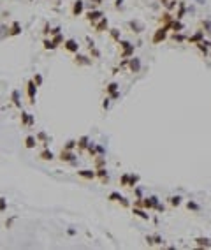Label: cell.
<instances>
[{"instance_id":"obj_47","label":"cell","mask_w":211,"mask_h":250,"mask_svg":"<svg viewBox=\"0 0 211 250\" xmlns=\"http://www.w3.org/2000/svg\"><path fill=\"white\" fill-rule=\"evenodd\" d=\"M120 204H121L123 208H129V201H127V197H121V199H120Z\"/></svg>"},{"instance_id":"obj_31","label":"cell","mask_w":211,"mask_h":250,"mask_svg":"<svg viewBox=\"0 0 211 250\" xmlns=\"http://www.w3.org/2000/svg\"><path fill=\"white\" fill-rule=\"evenodd\" d=\"M130 27H132V28H134V32H137V34H141V32H143V30H144V25H143V23H139V21H130Z\"/></svg>"},{"instance_id":"obj_17","label":"cell","mask_w":211,"mask_h":250,"mask_svg":"<svg viewBox=\"0 0 211 250\" xmlns=\"http://www.w3.org/2000/svg\"><path fill=\"white\" fill-rule=\"evenodd\" d=\"M129 69L132 71V72H139V69H141V62H139V58H129Z\"/></svg>"},{"instance_id":"obj_18","label":"cell","mask_w":211,"mask_h":250,"mask_svg":"<svg viewBox=\"0 0 211 250\" xmlns=\"http://www.w3.org/2000/svg\"><path fill=\"white\" fill-rule=\"evenodd\" d=\"M95 173H97V178H100L102 183H107V181H109V176H107L106 167H99V169H95Z\"/></svg>"},{"instance_id":"obj_12","label":"cell","mask_w":211,"mask_h":250,"mask_svg":"<svg viewBox=\"0 0 211 250\" xmlns=\"http://www.w3.org/2000/svg\"><path fill=\"white\" fill-rule=\"evenodd\" d=\"M88 143H90V137H88V136H81V137L77 139V152H79V153L85 152V150L88 148Z\"/></svg>"},{"instance_id":"obj_41","label":"cell","mask_w":211,"mask_h":250,"mask_svg":"<svg viewBox=\"0 0 211 250\" xmlns=\"http://www.w3.org/2000/svg\"><path fill=\"white\" fill-rule=\"evenodd\" d=\"M7 212V199L5 197H0V213Z\"/></svg>"},{"instance_id":"obj_20","label":"cell","mask_w":211,"mask_h":250,"mask_svg":"<svg viewBox=\"0 0 211 250\" xmlns=\"http://www.w3.org/2000/svg\"><path fill=\"white\" fill-rule=\"evenodd\" d=\"M35 137H37V141H39V143H42V145H44V148H48L49 137H48V134H46L44 131H39L37 134H35Z\"/></svg>"},{"instance_id":"obj_28","label":"cell","mask_w":211,"mask_h":250,"mask_svg":"<svg viewBox=\"0 0 211 250\" xmlns=\"http://www.w3.org/2000/svg\"><path fill=\"white\" fill-rule=\"evenodd\" d=\"M118 88H120V86H118V83H115V81H113V83H109V85L106 86V94H107V95H111V94L118 92Z\"/></svg>"},{"instance_id":"obj_46","label":"cell","mask_w":211,"mask_h":250,"mask_svg":"<svg viewBox=\"0 0 211 250\" xmlns=\"http://www.w3.org/2000/svg\"><path fill=\"white\" fill-rule=\"evenodd\" d=\"M188 210H199V204H195V203H192V201H188Z\"/></svg>"},{"instance_id":"obj_29","label":"cell","mask_w":211,"mask_h":250,"mask_svg":"<svg viewBox=\"0 0 211 250\" xmlns=\"http://www.w3.org/2000/svg\"><path fill=\"white\" fill-rule=\"evenodd\" d=\"M132 213H134L135 217H139V218H144V220H148V218H150V215H148V213L143 212V210H139L137 206H135L134 210H132Z\"/></svg>"},{"instance_id":"obj_7","label":"cell","mask_w":211,"mask_h":250,"mask_svg":"<svg viewBox=\"0 0 211 250\" xmlns=\"http://www.w3.org/2000/svg\"><path fill=\"white\" fill-rule=\"evenodd\" d=\"M93 27H95V32H99V34H100V32H104V30H109V19L106 18V16H102V18L99 19Z\"/></svg>"},{"instance_id":"obj_36","label":"cell","mask_w":211,"mask_h":250,"mask_svg":"<svg viewBox=\"0 0 211 250\" xmlns=\"http://www.w3.org/2000/svg\"><path fill=\"white\" fill-rule=\"evenodd\" d=\"M74 148H77V141H74V139H69L63 146V150H74Z\"/></svg>"},{"instance_id":"obj_27","label":"cell","mask_w":211,"mask_h":250,"mask_svg":"<svg viewBox=\"0 0 211 250\" xmlns=\"http://www.w3.org/2000/svg\"><path fill=\"white\" fill-rule=\"evenodd\" d=\"M185 11H187L185 4H183V2H179V4H178V13H176V16H174V18L181 19V18H183V14H185Z\"/></svg>"},{"instance_id":"obj_25","label":"cell","mask_w":211,"mask_h":250,"mask_svg":"<svg viewBox=\"0 0 211 250\" xmlns=\"http://www.w3.org/2000/svg\"><path fill=\"white\" fill-rule=\"evenodd\" d=\"M169 25H171V30H174V32H181V30H183V23H181L179 19H176V18H174Z\"/></svg>"},{"instance_id":"obj_42","label":"cell","mask_w":211,"mask_h":250,"mask_svg":"<svg viewBox=\"0 0 211 250\" xmlns=\"http://www.w3.org/2000/svg\"><path fill=\"white\" fill-rule=\"evenodd\" d=\"M32 79L35 81V85H37V86H40V85H42V76H40L39 72H35V76L32 77Z\"/></svg>"},{"instance_id":"obj_10","label":"cell","mask_w":211,"mask_h":250,"mask_svg":"<svg viewBox=\"0 0 211 250\" xmlns=\"http://www.w3.org/2000/svg\"><path fill=\"white\" fill-rule=\"evenodd\" d=\"M104 14H102V11H99V9H95V11H90V13H86V19L92 23V25H95L99 19L102 18Z\"/></svg>"},{"instance_id":"obj_45","label":"cell","mask_w":211,"mask_h":250,"mask_svg":"<svg viewBox=\"0 0 211 250\" xmlns=\"http://www.w3.org/2000/svg\"><path fill=\"white\" fill-rule=\"evenodd\" d=\"M14 220H16V217H11V218H9V220H5V227H7V229H9V227H11V226H12V224H14Z\"/></svg>"},{"instance_id":"obj_15","label":"cell","mask_w":211,"mask_h":250,"mask_svg":"<svg viewBox=\"0 0 211 250\" xmlns=\"http://www.w3.org/2000/svg\"><path fill=\"white\" fill-rule=\"evenodd\" d=\"M11 100H12V106H14V108L21 109V95H19V90H12Z\"/></svg>"},{"instance_id":"obj_51","label":"cell","mask_w":211,"mask_h":250,"mask_svg":"<svg viewBox=\"0 0 211 250\" xmlns=\"http://www.w3.org/2000/svg\"><path fill=\"white\" fill-rule=\"evenodd\" d=\"M90 2H92V4H97V5H99V4H102L104 0H90Z\"/></svg>"},{"instance_id":"obj_52","label":"cell","mask_w":211,"mask_h":250,"mask_svg":"<svg viewBox=\"0 0 211 250\" xmlns=\"http://www.w3.org/2000/svg\"><path fill=\"white\" fill-rule=\"evenodd\" d=\"M204 2H206V0H197V4H204Z\"/></svg>"},{"instance_id":"obj_50","label":"cell","mask_w":211,"mask_h":250,"mask_svg":"<svg viewBox=\"0 0 211 250\" xmlns=\"http://www.w3.org/2000/svg\"><path fill=\"white\" fill-rule=\"evenodd\" d=\"M121 4H123V0H115V5H116V7H120Z\"/></svg>"},{"instance_id":"obj_21","label":"cell","mask_w":211,"mask_h":250,"mask_svg":"<svg viewBox=\"0 0 211 250\" xmlns=\"http://www.w3.org/2000/svg\"><path fill=\"white\" fill-rule=\"evenodd\" d=\"M187 41H188V42H192V44H197V42L204 41V32H201V30H199V32H195V34H193L192 37L187 39Z\"/></svg>"},{"instance_id":"obj_23","label":"cell","mask_w":211,"mask_h":250,"mask_svg":"<svg viewBox=\"0 0 211 250\" xmlns=\"http://www.w3.org/2000/svg\"><path fill=\"white\" fill-rule=\"evenodd\" d=\"M93 164H95V169H99V167H106V157H102V155L93 157Z\"/></svg>"},{"instance_id":"obj_33","label":"cell","mask_w":211,"mask_h":250,"mask_svg":"<svg viewBox=\"0 0 211 250\" xmlns=\"http://www.w3.org/2000/svg\"><path fill=\"white\" fill-rule=\"evenodd\" d=\"M121 197H123V195H121V194L120 192H111L109 194V195H107V199H109V201H111V203H120V199H121Z\"/></svg>"},{"instance_id":"obj_39","label":"cell","mask_w":211,"mask_h":250,"mask_svg":"<svg viewBox=\"0 0 211 250\" xmlns=\"http://www.w3.org/2000/svg\"><path fill=\"white\" fill-rule=\"evenodd\" d=\"M51 39H53V42L57 44V48L60 46V44H63V42H65V39H63V35H62V34H57V35H53Z\"/></svg>"},{"instance_id":"obj_24","label":"cell","mask_w":211,"mask_h":250,"mask_svg":"<svg viewBox=\"0 0 211 250\" xmlns=\"http://www.w3.org/2000/svg\"><path fill=\"white\" fill-rule=\"evenodd\" d=\"M86 152H88V155L93 159V157H97L99 155V152H97V143H93V141H90L88 143V148H86Z\"/></svg>"},{"instance_id":"obj_37","label":"cell","mask_w":211,"mask_h":250,"mask_svg":"<svg viewBox=\"0 0 211 250\" xmlns=\"http://www.w3.org/2000/svg\"><path fill=\"white\" fill-rule=\"evenodd\" d=\"M129 178H130V174L129 173L121 174V178H120V185H121V187H129Z\"/></svg>"},{"instance_id":"obj_11","label":"cell","mask_w":211,"mask_h":250,"mask_svg":"<svg viewBox=\"0 0 211 250\" xmlns=\"http://www.w3.org/2000/svg\"><path fill=\"white\" fill-rule=\"evenodd\" d=\"M85 11V2L83 0H76L72 4V16H81Z\"/></svg>"},{"instance_id":"obj_13","label":"cell","mask_w":211,"mask_h":250,"mask_svg":"<svg viewBox=\"0 0 211 250\" xmlns=\"http://www.w3.org/2000/svg\"><path fill=\"white\" fill-rule=\"evenodd\" d=\"M74 63H76V65H92V60L86 57V55H79V53H76Z\"/></svg>"},{"instance_id":"obj_32","label":"cell","mask_w":211,"mask_h":250,"mask_svg":"<svg viewBox=\"0 0 211 250\" xmlns=\"http://www.w3.org/2000/svg\"><path fill=\"white\" fill-rule=\"evenodd\" d=\"M195 243H197L199 247H208V249L211 247V241L208 238H195Z\"/></svg>"},{"instance_id":"obj_44","label":"cell","mask_w":211,"mask_h":250,"mask_svg":"<svg viewBox=\"0 0 211 250\" xmlns=\"http://www.w3.org/2000/svg\"><path fill=\"white\" fill-rule=\"evenodd\" d=\"M60 27H55V28H51V32H49V37H53V35H57V34H60Z\"/></svg>"},{"instance_id":"obj_35","label":"cell","mask_w":211,"mask_h":250,"mask_svg":"<svg viewBox=\"0 0 211 250\" xmlns=\"http://www.w3.org/2000/svg\"><path fill=\"white\" fill-rule=\"evenodd\" d=\"M162 4L167 7V11H173V9L178 5V4H179V2H176V0H162Z\"/></svg>"},{"instance_id":"obj_49","label":"cell","mask_w":211,"mask_h":250,"mask_svg":"<svg viewBox=\"0 0 211 250\" xmlns=\"http://www.w3.org/2000/svg\"><path fill=\"white\" fill-rule=\"evenodd\" d=\"M111 99H118V97H120V90H118V92H115V94H111Z\"/></svg>"},{"instance_id":"obj_22","label":"cell","mask_w":211,"mask_h":250,"mask_svg":"<svg viewBox=\"0 0 211 250\" xmlns=\"http://www.w3.org/2000/svg\"><path fill=\"white\" fill-rule=\"evenodd\" d=\"M86 41H88V49H90V53H92L95 58H99V57H100V51L95 48V42H93L90 37H86Z\"/></svg>"},{"instance_id":"obj_1","label":"cell","mask_w":211,"mask_h":250,"mask_svg":"<svg viewBox=\"0 0 211 250\" xmlns=\"http://www.w3.org/2000/svg\"><path fill=\"white\" fill-rule=\"evenodd\" d=\"M120 48H121V53H120V57L121 58H130L134 55V44H130L129 41H121L120 39Z\"/></svg>"},{"instance_id":"obj_6","label":"cell","mask_w":211,"mask_h":250,"mask_svg":"<svg viewBox=\"0 0 211 250\" xmlns=\"http://www.w3.org/2000/svg\"><path fill=\"white\" fill-rule=\"evenodd\" d=\"M157 204H158V197H157V195L143 197V208H146V210H151V208H157Z\"/></svg>"},{"instance_id":"obj_48","label":"cell","mask_w":211,"mask_h":250,"mask_svg":"<svg viewBox=\"0 0 211 250\" xmlns=\"http://www.w3.org/2000/svg\"><path fill=\"white\" fill-rule=\"evenodd\" d=\"M97 152H99V155H104V153H106V148H104V146H100V145H97Z\"/></svg>"},{"instance_id":"obj_3","label":"cell","mask_w":211,"mask_h":250,"mask_svg":"<svg viewBox=\"0 0 211 250\" xmlns=\"http://www.w3.org/2000/svg\"><path fill=\"white\" fill-rule=\"evenodd\" d=\"M167 30H171V25H162L157 32H155L153 35V44H158V42H162L164 39L167 37Z\"/></svg>"},{"instance_id":"obj_9","label":"cell","mask_w":211,"mask_h":250,"mask_svg":"<svg viewBox=\"0 0 211 250\" xmlns=\"http://www.w3.org/2000/svg\"><path fill=\"white\" fill-rule=\"evenodd\" d=\"M23 30H21V25L18 21H12V25L7 28V37H14V35H19Z\"/></svg>"},{"instance_id":"obj_8","label":"cell","mask_w":211,"mask_h":250,"mask_svg":"<svg viewBox=\"0 0 211 250\" xmlns=\"http://www.w3.org/2000/svg\"><path fill=\"white\" fill-rule=\"evenodd\" d=\"M34 123H35L34 116L30 115V113H26V111H21V125L23 127H32Z\"/></svg>"},{"instance_id":"obj_2","label":"cell","mask_w":211,"mask_h":250,"mask_svg":"<svg viewBox=\"0 0 211 250\" xmlns=\"http://www.w3.org/2000/svg\"><path fill=\"white\" fill-rule=\"evenodd\" d=\"M26 95H28V102L30 104H35V95H37V85L34 79H30L26 83Z\"/></svg>"},{"instance_id":"obj_16","label":"cell","mask_w":211,"mask_h":250,"mask_svg":"<svg viewBox=\"0 0 211 250\" xmlns=\"http://www.w3.org/2000/svg\"><path fill=\"white\" fill-rule=\"evenodd\" d=\"M37 137L35 136H26L25 137V148H28V150H32V148H35L37 146Z\"/></svg>"},{"instance_id":"obj_30","label":"cell","mask_w":211,"mask_h":250,"mask_svg":"<svg viewBox=\"0 0 211 250\" xmlns=\"http://www.w3.org/2000/svg\"><path fill=\"white\" fill-rule=\"evenodd\" d=\"M109 35H111V39L116 41V42H120V39H121V34H120L118 28H109Z\"/></svg>"},{"instance_id":"obj_19","label":"cell","mask_w":211,"mask_h":250,"mask_svg":"<svg viewBox=\"0 0 211 250\" xmlns=\"http://www.w3.org/2000/svg\"><path fill=\"white\" fill-rule=\"evenodd\" d=\"M39 159H40V160H53V159H55V153H53L49 148H44V150L39 153Z\"/></svg>"},{"instance_id":"obj_26","label":"cell","mask_w":211,"mask_h":250,"mask_svg":"<svg viewBox=\"0 0 211 250\" xmlns=\"http://www.w3.org/2000/svg\"><path fill=\"white\" fill-rule=\"evenodd\" d=\"M42 48H44V49H57V44H55V42H53V39H44V41H42Z\"/></svg>"},{"instance_id":"obj_14","label":"cell","mask_w":211,"mask_h":250,"mask_svg":"<svg viewBox=\"0 0 211 250\" xmlns=\"http://www.w3.org/2000/svg\"><path fill=\"white\" fill-rule=\"evenodd\" d=\"M77 176H81L85 180H93V178H97V173L92 169H81V171H77Z\"/></svg>"},{"instance_id":"obj_4","label":"cell","mask_w":211,"mask_h":250,"mask_svg":"<svg viewBox=\"0 0 211 250\" xmlns=\"http://www.w3.org/2000/svg\"><path fill=\"white\" fill-rule=\"evenodd\" d=\"M58 159L62 160V162H76V159H77V155L74 153V150H63L62 148V152H60V155H58Z\"/></svg>"},{"instance_id":"obj_38","label":"cell","mask_w":211,"mask_h":250,"mask_svg":"<svg viewBox=\"0 0 211 250\" xmlns=\"http://www.w3.org/2000/svg\"><path fill=\"white\" fill-rule=\"evenodd\" d=\"M173 19H174V16H171V13L167 11V13H164V16H162V19H160V21H162V23H165V25H169Z\"/></svg>"},{"instance_id":"obj_40","label":"cell","mask_w":211,"mask_h":250,"mask_svg":"<svg viewBox=\"0 0 211 250\" xmlns=\"http://www.w3.org/2000/svg\"><path fill=\"white\" fill-rule=\"evenodd\" d=\"M169 203H171L173 206H179V204H181V197H179V195H173V197H169Z\"/></svg>"},{"instance_id":"obj_34","label":"cell","mask_w":211,"mask_h":250,"mask_svg":"<svg viewBox=\"0 0 211 250\" xmlns=\"http://www.w3.org/2000/svg\"><path fill=\"white\" fill-rule=\"evenodd\" d=\"M137 183H139V176H137V174H130V178H129V187H130V189H135Z\"/></svg>"},{"instance_id":"obj_43","label":"cell","mask_w":211,"mask_h":250,"mask_svg":"<svg viewBox=\"0 0 211 250\" xmlns=\"http://www.w3.org/2000/svg\"><path fill=\"white\" fill-rule=\"evenodd\" d=\"M111 100H113L111 97H106V99H104V102H102V108H104V109H107V108H109V102H111Z\"/></svg>"},{"instance_id":"obj_5","label":"cell","mask_w":211,"mask_h":250,"mask_svg":"<svg viewBox=\"0 0 211 250\" xmlns=\"http://www.w3.org/2000/svg\"><path fill=\"white\" fill-rule=\"evenodd\" d=\"M63 49L69 51V53H77V51H79V44H77L76 39H65V42H63Z\"/></svg>"}]
</instances>
